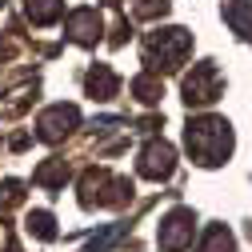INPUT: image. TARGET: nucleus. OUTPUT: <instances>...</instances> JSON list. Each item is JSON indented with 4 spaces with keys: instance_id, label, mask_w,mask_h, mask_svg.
<instances>
[{
    "instance_id": "obj_19",
    "label": "nucleus",
    "mask_w": 252,
    "mask_h": 252,
    "mask_svg": "<svg viewBox=\"0 0 252 252\" xmlns=\"http://www.w3.org/2000/svg\"><path fill=\"white\" fill-rule=\"evenodd\" d=\"M160 124H164L160 116H144V120H140V132H156V128H160Z\"/></svg>"
},
{
    "instance_id": "obj_8",
    "label": "nucleus",
    "mask_w": 252,
    "mask_h": 252,
    "mask_svg": "<svg viewBox=\"0 0 252 252\" xmlns=\"http://www.w3.org/2000/svg\"><path fill=\"white\" fill-rule=\"evenodd\" d=\"M64 32H68V40L92 48V44L100 40V32H104V20H100L96 8H76V12L68 16V24H64Z\"/></svg>"
},
{
    "instance_id": "obj_12",
    "label": "nucleus",
    "mask_w": 252,
    "mask_h": 252,
    "mask_svg": "<svg viewBox=\"0 0 252 252\" xmlns=\"http://www.w3.org/2000/svg\"><path fill=\"white\" fill-rule=\"evenodd\" d=\"M24 12L32 24H52L64 12V0H24Z\"/></svg>"
},
{
    "instance_id": "obj_9",
    "label": "nucleus",
    "mask_w": 252,
    "mask_h": 252,
    "mask_svg": "<svg viewBox=\"0 0 252 252\" xmlns=\"http://www.w3.org/2000/svg\"><path fill=\"white\" fill-rule=\"evenodd\" d=\"M116 88H120V80H116V72H112L108 64H92V68H88V76H84V92H88L92 100H112Z\"/></svg>"
},
{
    "instance_id": "obj_2",
    "label": "nucleus",
    "mask_w": 252,
    "mask_h": 252,
    "mask_svg": "<svg viewBox=\"0 0 252 252\" xmlns=\"http://www.w3.org/2000/svg\"><path fill=\"white\" fill-rule=\"evenodd\" d=\"M192 52V32L188 28H156L144 36V64L152 72H172L180 68Z\"/></svg>"
},
{
    "instance_id": "obj_1",
    "label": "nucleus",
    "mask_w": 252,
    "mask_h": 252,
    "mask_svg": "<svg viewBox=\"0 0 252 252\" xmlns=\"http://www.w3.org/2000/svg\"><path fill=\"white\" fill-rule=\"evenodd\" d=\"M184 148H188V156H192L200 168L224 164L228 152H232V124L220 120V116L188 120V128H184Z\"/></svg>"
},
{
    "instance_id": "obj_21",
    "label": "nucleus",
    "mask_w": 252,
    "mask_h": 252,
    "mask_svg": "<svg viewBox=\"0 0 252 252\" xmlns=\"http://www.w3.org/2000/svg\"><path fill=\"white\" fill-rule=\"evenodd\" d=\"M108 4H120V0H108Z\"/></svg>"
},
{
    "instance_id": "obj_11",
    "label": "nucleus",
    "mask_w": 252,
    "mask_h": 252,
    "mask_svg": "<svg viewBox=\"0 0 252 252\" xmlns=\"http://www.w3.org/2000/svg\"><path fill=\"white\" fill-rule=\"evenodd\" d=\"M32 180H36L40 188H64V180H68V160L52 156V160H44V164L32 172Z\"/></svg>"
},
{
    "instance_id": "obj_10",
    "label": "nucleus",
    "mask_w": 252,
    "mask_h": 252,
    "mask_svg": "<svg viewBox=\"0 0 252 252\" xmlns=\"http://www.w3.org/2000/svg\"><path fill=\"white\" fill-rule=\"evenodd\" d=\"M224 20L236 28L244 40H252V0H228L224 4Z\"/></svg>"
},
{
    "instance_id": "obj_16",
    "label": "nucleus",
    "mask_w": 252,
    "mask_h": 252,
    "mask_svg": "<svg viewBox=\"0 0 252 252\" xmlns=\"http://www.w3.org/2000/svg\"><path fill=\"white\" fill-rule=\"evenodd\" d=\"M128 12L136 20H156L168 12V0H128Z\"/></svg>"
},
{
    "instance_id": "obj_6",
    "label": "nucleus",
    "mask_w": 252,
    "mask_h": 252,
    "mask_svg": "<svg viewBox=\"0 0 252 252\" xmlns=\"http://www.w3.org/2000/svg\"><path fill=\"white\" fill-rule=\"evenodd\" d=\"M76 124H80L76 104H52V108L40 112V120H36V136H40L44 144H60L64 136L76 132Z\"/></svg>"
},
{
    "instance_id": "obj_14",
    "label": "nucleus",
    "mask_w": 252,
    "mask_h": 252,
    "mask_svg": "<svg viewBox=\"0 0 252 252\" xmlns=\"http://www.w3.org/2000/svg\"><path fill=\"white\" fill-rule=\"evenodd\" d=\"M24 228H28V236H36V240H56V220H52V212H44V208L28 212V216H24Z\"/></svg>"
},
{
    "instance_id": "obj_15",
    "label": "nucleus",
    "mask_w": 252,
    "mask_h": 252,
    "mask_svg": "<svg viewBox=\"0 0 252 252\" xmlns=\"http://www.w3.org/2000/svg\"><path fill=\"white\" fill-rule=\"evenodd\" d=\"M200 252H236V240H232V232L224 224H212L204 232V240H200Z\"/></svg>"
},
{
    "instance_id": "obj_4",
    "label": "nucleus",
    "mask_w": 252,
    "mask_h": 252,
    "mask_svg": "<svg viewBox=\"0 0 252 252\" xmlns=\"http://www.w3.org/2000/svg\"><path fill=\"white\" fill-rule=\"evenodd\" d=\"M180 92H184L188 108H204V104H212L220 92H224V76H220V68L212 64V60H204V64H192V72L184 76Z\"/></svg>"
},
{
    "instance_id": "obj_7",
    "label": "nucleus",
    "mask_w": 252,
    "mask_h": 252,
    "mask_svg": "<svg viewBox=\"0 0 252 252\" xmlns=\"http://www.w3.org/2000/svg\"><path fill=\"white\" fill-rule=\"evenodd\" d=\"M176 168V148L168 140H148L140 148V160H136V172L148 176V180H168Z\"/></svg>"
},
{
    "instance_id": "obj_13",
    "label": "nucleus",
    "mask_w": 252,
    "mask_h": 252,
    "mask_svg": "<svg viewBox=\"0 0 252 252\" xmlns=\"http://www.w3.org/2000/svg\"><path fill=\"white\" fill-rule=\"evenodd\" d=\"M132 96L140 100V104H156L164 96V84H160V76L156 72H140L136 80H132Z\"/></svg>"
},
{
    "instance_id": "obj_20",
    "label": "nucleus",
    "mask_w": 252,
    "mask_h": 252,
    "mask_svg": "<svg viewBox=\"0 0 252 252\" xmlns=\"http://www.w3.org/2000/svg\"><path fill=\"white\" fill-rule=\"evenodd\" d=\"M4 252H20V248H16V240H8V248H4Z\"/></svg>"
},
{
    "instance_id": "obj_17",
    "label": "nucleus",
    "mask_w": 252,
    "mask_h": 252,
    "mask_svg": "<svg viewBox=\"0 0 252 252\" xmlns=\"http://www.w3.org/2000/svg\"><path fill=\"white\" fill-rule=\"evenodd\" d=\"M20 200H24V184L20 180H4L0 184V216H8Z\"/></svg>"
},
{
    "instance_id": "obj_5",
    "label": "nucleus",
    "mask_w": 252,
    "mask_h": 252,
    "mask_svg": "<svg viewBox=\"0 0 252 252\" xmlns=\"http://www.w3.org/2000/svg\"><path fill=\"white\" fill-rule=\"evenodd\" d=\"M192 232H196V212L192 208H172L160 220V228H156V240H160L164 252H184L192 244Z\"/></svg>"
},
{
    "instance_id": "obj_18",
    "label": "nucleus",
    "mask_w": 252,
    "mask_h": 252,
    "mask_svg": "<svg viewBox=\"0 0 252 252\" xmlns=\"http://www.w3.org/2000/svg\"><path fill=\"white\" fill-rule=\"evenodd\" d=\"M128 36H132V28H128V20H116V24H112V44L120 48V44L128 40Z\"/></svg>"
},
{
    "instance_id": "obj_3",
    "label": "nucleus",
    "mask_w": 252,
    "mask_h": 252,
    "mask_svg": "<svg viewBox=\"0 0 252 252\" xmlns=\"http://www.w3.org/2000/svg\"><path fill=\"white\" fill-rule=\"evenodd\" d=\"M132 200V180L112 176L108 168H88L80 176V204L84 208H124Z\"/></svg>"
}]
</instances>
